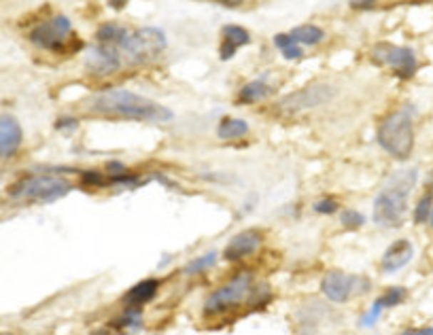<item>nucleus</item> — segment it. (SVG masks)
<instances>
[{
  "mask_svg": "<svg viewBox=\"0 0 433 335\" xmlns=\"http://www.w3.org/2000/svg\"><path fill=\"white\" fill-rule=\"evenodd\" d=\"M280 53L285 56V60H300V58H304V51H302V47H300L297 43H293V45L285 47Z\"/></svg>",
  "mask_w": 433,
  "mask_h": 335,
  "instance_id": "29",
  "label": "nucleus"
},
{
  "mask_svg": "<svg viewBox=\"0 0 433 335\" xmlns=\"http://www.w3.org/2000/svg\"><path fill=\"white\" fill-rule=\"evenodd\" d=\"M236 45H232V43H228V41H223L221 43V49H219V53H221V60H230V58H234L236 56Z\"/></svg>",
  "mask_w": 433,
  "mask_h": 335,
  "instance_id": "30",
  "label": "nucleus"
},
{
  "mask_svg": "<svg viewBox=\"0 0 433 335\" xmlns=\"http://www.w3.org/2000/svg\"><path fill=\"white\" fill-rule=\"evenodd\" d=\"M382 310H384V308H382V304H380V302L376 299V302H374V306H372V308L367 310V314H365V316L361 319V325H363V327H372V325H374V323L378 321V316L382 314Z\"/></svg>",
  "mask_w": 433,
  "mask_h": 335,
  "instance_id": "28",
  "label": "nucleus"
},
{
  "mask_svg": "<svg viewBox=\"0 0 433 335\" xmlns=\"http://www.w3.org/2000/svg\"><path fill=\"white\" fill-rule=\"evenodd\" d=\"M75 125H77V119H71V117L58 121V128H60V130H62V128H75Z\"/></svg>",
  "mask_w": 433,
  "mask_h": 335,
  "instance_id": "33",
  "label": "nucleus"
},
{
  "mask_svg": "<svg viewBox=\"0 0 433 335\" xmlns=\"http://www.w3.org/2000/svg\"><path fill=\"white\" fill-rule=\"evenodd\" d=\"M223 41L236 45V47H243V45H247V43L251 41V34H249L243 26H234V24H230V26L223 28Z\"/></svg>",
  "mask_w": 433,
  "mask_h": 335,
  "instance_id": "21",
  "label": "nucleus"
},
{
  "mask_svg": "<svg viewBox=\"0 0 433 335\" xmlns=\"http://www.w3.org/2000/svg\"><path fill=\"white\" fill-rule=\"evenodd\" d=\"M293 43H295V41L291 38V34H276V36H274V45H276L280 51H282L285 47L293 45Z\"/></svg>",
  "mask_w": 433,
  "mask_h": 335,
  "instance_id": "31",
  "label": "nucleus"
},
{
  "mask_svg": "<svg viewBox=\"0 0 433 335\" xmlns=\"http://www.w3.org/2000/svg\"><path fill=\"white\" fill-rule=\"evenodd\" d=\"M75 189V185L64 176H24L17 182L9 187V195L13 200L24 202H56L64 195H68Z\"/></svg>",
  "mask_w": 433,
  "mask_h": 335,
  "instance_id": "4",
  "label": "nucleus"
},
{
  "mask_svg": "<svg viewBox=\"0 0 433 335\" xmlns=\"http://www.w3.org/2000/svg\"><path fill=\"white\" fill-rule=\"evenodd\" d=\"M123 60H121V53H119V47L115 45H96L89 49L86 60L87 71L91 75H98V77H106V75H113L121 68Z\"/></svg>",
  "mask_w": 433,
  "mask_h": 335,
  "instance_id": "11",
  "label": "nucleus"
},
{
  "mask_svg": "<svg viewBox=\"0 0 433 335\" xmlns=\"http://www.w3.org/2000/svg\"><path fill=\"white\" fill-rule=\"evenodd\" d=\"M87 110L104 117H121L145 123H164L173 119L170 108L128 89H111L100 96H93L87 102Z\"/></svg>",
  "mask_w": 433,
  "mask_h": 335,
  "instance_id": "1",
  "label": "nucleus"
},
{
  "mask_svg": "<svg viewBox=\"0 0 433 335\" xmlns=\"http://www.w3.org/2000/svg\"><path fill=\"white\" fill-rule=\"evenodd\" d=\"M402 335H414V331H404Z\"/></svg>",
  "mask_w": 433,
  "mask_h": 335,
  "instance_id": "38",
  "label": "nucleus"
},
{
  "mask_svg": "<svg viewBox=\"0 0 433 335\" xmlns=\"http://www.w3.org/2000/svg\"><path fill=\"white\" fill-rule=\"evenodd\" d=\"M71 36H73V26L66 15H56V17L39 24L30 32V41L34 45H39L43 49H51V51H64Z\"/></svg>",
  "mask_w": 433,
  "mask_h": 335,
  "instance_id": "8",
  "label": "nucleus"
},
{
  "mask_svg": "<svg viewBox=\"0 0 433 335\" xmlns=\"http://www.w3.org/2000/svg\"><path fill=\"white\" fill-rule=\"evenodd\" d=\"M128 34H130V32H128L123 26H119V24H104V26L98 28L96 41H98L100 45H115V47H119V45L126 41Z\"/></svg>",
  "mask_w": 433,
  "mask_h": 335,
  "instance_id": "17",
  "label": "nucleus"
},
{
  "mask_svg": "<svg viewBox=\"0 0 433 335\" xmlns=\"http://www.w3.org/2000/svg\"><path fill=\"white\" fill-rule=\"evenodd\" d=\"M315 212H319V215H334L336 210H338V202L334 200V197H323V200H319V202H315Z\"/></svg>",
  "mask_w": 433,
  "mask_h": 335,
  "instance_id": "26",
  "label": "nucleus"
},
{
  "mask_svg": "<svg viewBox=\"0 0 433 335\" xmlns=\"http://www.w3.org/2000/svg\"><path fill=\"white\" fill-rule=\"evenodd\" d=\"M372 58L389 66L399 79H410L417 73V56L410 47H395L389 43H380L372 49Z\"/></svg>",
  "mask_w": 433,
  "mask_h": 335,
  "instance_id": "9",
  "label": "nucleus"
},
{
  "mask_svg": "<svg viewBox=\"0 0 433 335\" xmlns=\"http://www.w3.org/2000/svg\"><path fill=\"white\" fill-rule=\"evenodd\" d=\"M433 210V191H425V195L419 200L417 208H414V223L421 225L425 221H429V215Z\"/></svg>",
  "mask_w": 433,
  "mask_h": 335,
  "instance_id": "22",
  "label": "nucleus"
},
{
  "mask_svg": "<svg viewBox=\"0 0 433 335\" xmlns=\"http://www.w3.org/2000/svg\"><path fill=\"white\" fill-rule=\"evenodd\" d=\"M270 93H272V87L265 81L258 79V81H251V83H247L240 89L238 100L245 102V104H253V102H260L263 98H268Z\"/></svg>",
  "mask_w": 433,
  "mask_h": 335,
  "instance_id": "19",
  "label": "nucleus"
},
{
  "mask_svg": "<svg viewBox=\"0 0 433 335\" xmlns=\"http://www.w3.org/2000/svg\"><path fill=\"white\" fill-rule=\"evenodd\" d=\"M166 49V36L158 28H141L126 36L119 45L121 60L130 66H141L156 60Z\"/></svg>",
  "mask_w": 433,
  "mask_h": 335,
  "instance_id": "5",
  "label": "nucleus"
},
{
  "mask_svg": "<svg viewBox=\"0 0 433 335\" xmlns=\"http://www.w3.org/2000/svg\"><path fill=\"white\" fill-rule=\"evenodd\" d=\"M414 335H433V327H423V329L414 331Z\"/></svg>",
  "mask_w": 433,
  "mask_h": 335,
  "instance_id": "36",
  "label": "nucleus"
},
{
  "mask_svg": "<svg viewBox=\"0 0 433 335\" xmlns=\"http://www.w3.org/2000/svg\"><path fill=\"white\" fill-rule=\"evenodd\" d=\"M21 140H24V132L17 119L11 115H0V160L17 153V149L21 147Z\"/></svg>",
  "mask_w": 433,
  "mask_h": 335,
  "instance_id": "13",
  "label": "nucleus"
},
{
  "mask_svg": "<svg viewBox=\"0 0 433 335\" xmlns=\"http://www.w3.org/2000/svg\"><path fill=\"white\" fill-rule=\"evenodd\" d=\"M108 2H111V6H113V9H117V11H119V9H123V6L128 4V0H108Z\"/></svg>",
  "mask_w": 433,
  "mask_h": 335,
  "instance_id": "35",
  "label": "nucleus"
},
{
  "mask_svg": "<svg viewBox=\"0 0 433 335\" xmlns=\"http://www.w3.org/2000/svg\"><path fill=\"white\" fill-rule=\"evenodd\" d=\"M160 291V282L156 278H147L141 280L138 284H134L126 295H123V304H128L130 308H141L143 304H149Z\"/></svg>",
  "mask_w": 433,
  "mask_h": 335,
  "instance_id": "15",
  "label": "nucleus"
},
{
  "mask_svg": "<svg viewBox=\"0 0 433 335\" xmlns=\"http://www.w3.org/2000/svg\"><path fill=\"white\" fill-rule=\"evenodd\" d=\"M334 96V89L325 83H315L287 96L278 106L285 110V113H300V110H306V108H317L325 102H330V98Z\"/></svg>",
  "mask_w": 433,
  "mask_h": 335,
  "instance_id": "10",
  "label": "nucleus"
},
{
  "mask_svg": "<svg viewBox=\"0 0 433 335\" xmlns=\"http://www.w3.org/2000/svg\"><path fill=\"white\" fill-rule=\"evenodd\" d=\"M406 295H408V291L404 287H391V289L384 291V295L378 302L382 304V308H395L406 299Z\"/></svg>",
  "mask_w": 433,
  "mask_h": 335,
  "instance_id": "23",
  "label": "nucleus"
},
{
  "mask_svg": "<svg viewBox=\"0 0 433 335\" xmlns=\"http://www.w3.org/2000/svg\"><path fill=\"white\" fill-rule=\"evenodd\" d=\"M213 2H217V4H221V6H228V9H236V6H240L245 0H213Z\"/></svg>",
  "mask_w": 433,
  "mask_h": 335,
  "instance_id": "32",
  "label": "nucleus"
},
{
  "mask_svg": "<svg viewBox=\"0 0 433 335\" xmlns=\"http://www.w3.org/2000/svg\"><path fill=\"white\" fill-rule=\"evenodd\" d=\"M417 185V170H404L391 176L389 185L378 193L374 202V221L380 227L397 230L406 221L408 195Z\"/></svg>",
  "mask_w": 433,
  "mask_h": 335,
  "instance_id": "2",
  "label": "nucleus"
},
{
  "mask_svg": "<svg viewBox=\"0 0 433 335\" xmlns=\"http://www.w3.org/2000/svg\"><path fill=\"white\" fill-rule=\"evenodd\" d=\"M378 143L380 147L397 158L408 160L414 149V128H412V115L408 108L391 113L378 128Z\"/></svg>",
  "mask_w": 433,
  "mask_h": 335,
  "instance_id": "3",
  "label": "nucleus"
},
{
  "mask_svg": "<svg viewBox=\"0 0 433 335\" xmlns=\"http://www.w3.org/2000/svg\"><path fill=\"white\" fill-rule=\"evenodd\" d=\"M414 257V247L408 240H395L384 254H382V269L387 274H393L397 269H402L404 265H408V261Z\"/></svg>",
  "mask_w": 433,
  "mask_h": 335,
  "instance_id": "14",
  "label": "nucleus"
},
{
  "mask_svg": "<svg viewBox=\"0 0 433 335\" xmlns=\"http://www.w3.org/2000/svg\"><path fill=\"white\" fill-rule=\"evenodd\" d=\"M261 242H263V236H261V232H258V230L240 232L238 236H234V238L230 240V244H228L225 251H223V257H225L228 261H240V259H245V257L255 254L258 249L261 247Z\"/></svg>",
  "mask_w": 433,
  "mask_h": 335,
  "instance_id": "12",
  "label": "nucleus"
},
{
  "mask_svg": "<svg viewBox=\"0 0 433 335\" xmlns=\"http://www.w3.org/2000/svg\"><path fill=\"white\" fill-rule=\"evenodd\" d=\"M350 4L357 6V9H367V6L374 4V0H350Z\"/></svg>",
  "mask_w": 433,
  "mask_h": 335,
  "instance_id": "34",
  "label": "nucleus"
},
{
  "mask_svg": "<svg viewBox=\"0 0 433 335\" xmlns=\"http://www.w3.org/2000/svg\"><path fill=\"white\" fill-rule=\"evenodd\" d=\"M247 134H249V123L243 119H236V117L221 119V123L217 128V136L221 140H236V138H243Z\"/></svg>",
  "mask_w": 433,
  "mask_h": 335,
  "instance_id": "16",
  "label": "nucleus"
},
{
  "mask_svg": "<svg viewBox=\"0 0 433 335\" xmlns=\"http://www.w3.org/2000/svg\"><path fill=\"white\" fill-rule=\"evenodd\" d=\"M81 182L87 187H104V185H108V178L100 172H83Z\"/></svg>",
  "mask_w": 433,
  "mask_h": 335,
  "instance_id": "27",
  "label": "nucleus"
},
{
  "mask_svg": "<svg viewBox=\"0 0 433 335\" xmlns=\"http://www.w3.org/2000/svg\"><path fill=\"white\" fill-rule=\"evenodd\" d=\"M429 223H432V227H433V210H432V215H429Z\"/></svg>",
  "mask_w": 433,
  "mask_h": 335,
  "instance_id": "37",
  "label": "nucleus"
},
{
  "mask_svg": "<svg viewBox=\"0 0 433 335\" xmlns=\"http://www.w3.org/2000/svg\"><path fill=\"white\" fill-rule=\"evenodd\" d=\"M215 261H217V252H206V254L195 257L193 261H189V263H187V267H185V272H187V274H198V272H204V269L213 267V265H215Z\"/></svg>",
  "mask_w": 433,
  "mask_h": 335,
  "instance_id": "24",
  "label": "nucleus"
},
{
  "mask_svg": "<svg viewBox=\"0 0 433 335\" xmlns=\"http://www.w3.org/2000/svg\"><path fill=\"white\" fill-rule=\"evenodd\" d=\"M253 291V280L251 276L243 274L236 276L234 280H230L228 284L219 287L217 291H213L204 304V314L206 316H219L225 314L234 308H238L240 304H245L251 297Z\"/></svg>",
  "mask_w": 433,
  "mask_h": 335,
  "instance_id": "6",
  "label": "nucleus"
},
{
  "mask_svg": "<svg viewBox=\"0 0 433 335\" xmlns=\"http://www.w3.org/2000/svg\"><path fill=\"white\" fill-rule=\"evenodd\" d=\"M372 287V282L363 276H350L345 274L340 269H334V272H327L323 282H321V291L323 295L334 302V304H345L350 297H357V295H363L367 293Z\"/></svg>",
  "mask_w": 433,
  "mask_h": 335,
  "instance_id": "7",
  "label": "nucleus"
},
{
  "mask_svg": "<svg viewBox=\"0 0 433 335\" xmlns=\"http://www.w3.org/2000/svg\"><path fill=\"white\" fill-rule=\"evenodd\" d=\"M325 36V32L319 28V26H312V24H306V26H297L291 30V38L297 43V45H317L321 43Z\"/></svg>",
  "mask_w": 433,
  "mask_h": 335,
  "instance_id": "18",
  "label": "nucleus"
},
{
  "mask_svg": "<svg viewBox=\"0 0 433 335\" xmlns=\"http://www.w3.org/2000/svg\"><path fill=\"white\" fill-rule=\"evenodd\" d=\"M113 327L117 329H123V331H138L143 327V316H141V310L138 308H128L117 321H113Z\"/></svg>",
  "mask_w": 433,
  "mask_h": 335,
  "instance_id": "20",
  "label": "nucleus"
},
{
  "mask_svg": "<svg viewBox=\"0 0 433 335\" xmlns=\"http://www.w3.org/2000/svg\"><path fill=\"white\" fill-rule=\"evenodd\" d=\"M340 223L348 230H359L365 223V217L359 210H342L340 212Z\"/></svg>",
  "mask_w": 433,
  "mask_h": 335,
  "instance_id": "25",
  "label": "nucleus"
}]
</instances>
